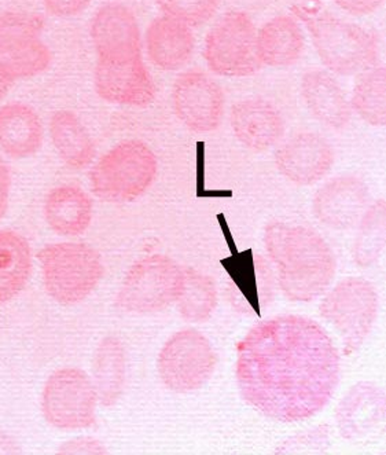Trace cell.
Here are the masks:
<instances>
[{
	"label": "cell",
	"mask_w": 386,
	"mask_h": 455,
	"mask_svg": "<svg viewBox=\"0 0 386 455\" xmlns=\"http://www.w3.org/2000/svg\"><path fill=\"white\" fill-rule=\"evenodd\" d=\"M43 125L28 105L14 102L0 109V149L12 158L36 155L42 148Z\"/></svg>",
	"instance_id": "23"
},
{
	"label": "cell",
	"mask_w": 386,
	"mask_h": 455,
	"mask_svg": "<svg viewBox=\"0 0 386 455\" xmlns=\"http://www.w3.org/2000/svg\"><path fill=\"white\" fill-rule=\"evenodd\" d=\"M10 83L4 82V80L0 79V100L4 98V95L9 92Z\"/></svg>",
	"instance_id": "38"
},
{
	"label": "cell",
	"mask_w": 386,
	"mask_h": 455,
	"mask_svg": "<svg viewBox=\"0 0 386 455\" xmlns=\"http://www.w3.org/2000/svg\"><path fill=\"white\" fill-rule=\"evenodd\" d=\"M264 243L277 264L278 285L289 300L308 303L332 285L337 268L335 253L317 231L272 222L265 228Z\"/></svg>",
	"instance_id": "2"
},
{
	"label": "cell",
	"mask_w": 386,
	"mask_h": 455,
	"mask_svg": "<svg viewBox=\"0 0 386 455\" xmlns=\"http://www.w3.org/2000/svg\"><path fill=\"white\" fill-rule=\"evenodd\" d=\"M97 392L82 369L65 368L52 373L42 394V413L51 427L79 431L95 424Z\"/></svg>",
	"instance_id": "10"
},
{
	"label": "cell",
	"mask_w": 386,
	"mask_h": 455,
	"mask_svg": "<svg viewBox=\"0 0 386 455\" xmlns=\"http://www.w3.org/2000/svg\"><path fill=\"white\" fill-rule=\"evenodd\" d=\"M91 0H43V4L57 17H72L84 12Z\"/></svg>",
	"instance_id": "33"
},
{
	"label": "cell",
	"mask_w": 386,
	"mask_h": 455,
	"mask_svg": "<svg viewBox=\"0 0 386 455\" xmlns=\"http://www.w3.org/2000/svg\"><path fill=\"white\" fill-rule=\"evenodd\" d=\"M182 286L183 270L177 261L164 255L147 256L128 270L117 306L128 313H157L177 300Z\"/></svg>",
	"instance_id": "9"
},
{
	"label": "cell",
	"mask_w": 386,
	"mask_h": 455,
	"mask_svg": "<svg viewBox=\"0 0 386 455\" xmlns=\"http://www.w3.org/2000/svg\"><path fill=\"white\" fill-rule=\"evenodd\" d=\"M240 396L274 421H305L333 398L340 381L337 347L305 316L262 321L237 346Z\"/></svg>",
	"instance_id": "1"
},
{
	"label": "cell",
	"mask_w": 386,
	"mask_h": 455,
	"mask_svg": "<svg viewBox=\"0 0 386 455\" xmlns=\"http://www.w3.org/2000/svg\"><path fill=\"white\" fill-rule=\"evenodd\" d=\"M340 9L353 16H367L382 6L385 0H333Z\"/></svg>",
	"instance_id": "35"
},
{
	"label": "cell",
	"mask_w": 386,
	"mask_h": 455,
	"mask_svg": "<svg viewBox=\"0 0 386 455\" xmlns=\"http://www.w3.org/2000/svg\"><path fill=\"white\" fill-rule=\"evenodd\" d=\"M217 368V354L204 334L195 329L177 331L160 352L157 369L170 391L189 394L202 388Z\"/></svg>",
	"instance_id": "11"
},
{
	"label": "cell",
	"mask_w": 386,
	"mask_h": 455,
	"mask_svg": "<svg viewBox=\"0 0 386 455\" xmlns=\"http://www.w3.org/2000/svg\"><path fill=\"white\" fill-rule=\"evenodd\" d=\"M43 29L44 21L36 14L0 12V79H31L50 67L52 55Z\"/></svg>",
	"instance_id": "6"
},
{
	"label": "cell",
	"mask_w": 386,
	"mask_h": 455,
	"mask_svg": "<svg viewBox=\"0 0 386 455\" xmlns=\"http://www.w3.org/2000/svg\"><path fill=\"white\" fill-rule=\"evenodd\" d=\"M256 40L257 29L247 12H225L205 37L204 58L208 68L223 77L255 75L262 68Z\"/></svg>",
	"instance_id": "7"
},
{
	"label": "cell",
	"mask_w": 386,
	"mask_h": 455,
	"mask_svg": "<svg viewBox=\"0 0 386 455\" xmlns=\"http://www.w3.org/2000/svg\"><path fill=\"white\" fill-rule=\"evenodd\" d=\"M333 163L335 152L332 146L315 132L295 135L275 153L278 171L295 185L319 182L332 170Z\"/></svg>",
	"instance_id": "18"
},
{
	"label": "cell",
	"mask_w": 386,
	"mask_h": 455,
	"mask_svg": "<svg viewBox=\"0 0 386 455\" xmlns=\"http://www.w3.org/2000/svg\"><path fill=\"white\" fill-rule=\"evenodd\" d=\"M257 55L262 65L286 68L302 57L305 47L302 25L292 16H277L257 31Z\"/></svg>",
	"instance_id": "22"
},
{
	"label": "cell",
	"mask_w": 386,
	"mask_h": 455,
	"mask_svg": "<svg viewBox=\"0 0 386 455\" xmlns=\"http://www.w3.org/2000/svg\"><path fill=\"white\" fill-rule=\"evenodd\" d=\"M50 134L65 164L75 170L91 164L97 155L94 140L75 113L69 110L55 112L50 120Z\"/></svg>",
	"instance_id": "25"
},
{
	"label": "cell",
	"mask_w": 386,
	"mask_h": 455,
	"mask_svg": "<svg viewBox=\"0 0 386 455\" xmlns=\"http://www.w3.org/2000/svg\"><path fill=\"white\" fill-rule=\"evenodd\" d=\"M44 218L55 233L67 237L80 235L91 225V198L77 186H59L47 196Z\"/></svg>",
	"instance_id": "24"
},
{
	"label": "cell",
	"mask_w": 386,
	"mask_h": 455,
	"mask_svg": "<svg viewBox=\"0 0 386 455\" xmlns=\"http://www.w3.org/2000/svg\"><path fill=\"white\" fill-rule=\"evenodd\" d=\"M172 107L177 119L197 134L217 130L225 113L220 85L201 70H187L175 80Z\"/></svg>",
	"instance_id": "13"
},
{
	"label": "cell",
	"mask_w": 386,
	"mask_h": 455,
	"mask_svg": "<svg viewBox=\"0 0 386 455\" xmlns=\"http://www.w3.org/2000/svg\"><path fill=\"white\" fill-rule=\"evenodd\" d=\"M385 394L380 387L367 381L353 386L335 411L338 432L353 443L377 439L385 428Z\"/></svg>",
	"instance_id": "15"
},
{
	"label": "cell",
	"mask_w": 386,
	"mask_h": 455,
	"mask_svg": "<svg viewBox=\"0 0 386 455\" xmlns=\"http://www.w3.org/2000/svg\"><path fill=\"white\" fill-rule=\"evenodd\" d=\"M177 310L189 322H205L217 307V289L212 278L195 268L183 271V286Z\"/></svg>",
	"instance_id": "28"
},
{
	"label": "cell",
	"mask_w": 386,
	"mask_h": 455,
	"mask_svg": "<svg viewBox=\"0 0 386 455\" xmlns=\"http://www.w3.org/2000/svg\"><path fill=\"white\" fill-rule=\"evenodd\" d=\"M90 34L99 61L124 62L142 57L139 24L124 4L113 2L98 10Z\"/></svg>",
	"instance_id": "14"
},
{
	"label": "cell",
	"mask_w": 386,
	"mask_h": 455,
	"mask_svg": "<svg viewBox=\"0 0 386 455\" xmlns=\"http://www.w3.org/2000/svg\"><path fill=\"white\" fill-rule=\"evenodd\" d=\"M351 107L358 115L374 127L386 125V69L377 65L360 73L353 88Z\"/></svg>",
	"instance_id": "29"
},
{
	"label": "cell",
	"mask_w": 386,
	"mask_h": 455,
	"mask_svg": "<svg viewBox=\"0 0 386 455\" xmlns=\"http://www.w3.org/2000/svg\"><path fill=\"white\" fill-rule=\"evenodd\" d=\"M145 44L153 65L167 72H175L192 61L195 39L192 28L162 14L155 17L147 27Z\"/></svg>",
	"instance_id": "20"
},
{
	"label": "cell",
	"mask_w": 386,
	"mask_h": 455,
	"mask_svg": "<svg viewBox=\"0 0 386 455\" xmlns=\"http://www.w3.org/2000/svg\"><path fill=\"white\" fill-rule=\"evenodd\" d=\"M157 175V158L142 140L110 149L90 172L92 193L107 203H128L146 193Z\"/></svg>",
	"instance_id": "5"
},
{
	"label": "cell",
	"mask_w": 386,
	"mask_h": 455,
	"mask_svg": "<svg viewBox=\"0 0 386 455\" xmlns=\"http://www.w3.org/2000/svg\"><path fill=\"white\" fill-rule=\"evenodd\" d=\"M165 16L190 28L207 24L219 9L220 0H154Z\"/></svg>",
	"instance_id": "31"
},
{
	"label": "cell",
	"mask_w": 386,
	"mask_h": 455,
	"mask_svg": "<svg viewBox=\"0 0 386 455\" xmlns=\"http://www.w3.org/2000/svg\"><path fill=\"white\" fill-rule=\"evenodd\" d=\"M370 190L365 180L355 175H338L315 193V218L327 228L348 230L360 222L367 210Z\"/></svg>",
	"instance_id": "16"
},
{
	"label": "cell",
	"mask_w": 386,
	"mask_h": 455,
	"mask_svg": "<svg viewBox=\"0 0 386 455\" xmlns=\"http://www.w3.org/2000/svg\"><path fill=\"white\" fill-rule=\"evenodd\" d=\"M378 307L380 299L373 283L347 278L323 299L319 313L340 334L345 355H352L362 348L374 326Z\"/></svg>",
	"instance_id": "8"
},
{
	"label": "cell",
	"mask_w": 386,
	"mask_h": 455,
	"mask_svg": "<svg viewBox=\"0 0 386 455\" xmlns=\"http://www.w3.org/2000/svg\"><path fill=\"white\" fill-rule=\"evenodd\" d=\"M32 273V253L21 234L0 231V304L24 291Z\"/></svg>",
	"instance_id": "26"
},
{
	"label": "cell",
	"mask_w": 386,
	"mask_h": 455,
	"mask_svg": "<svg viewBox=\"0 0 386 455\" xmlns=\"http://www.w3.org/2000/svg\"><path fill=\"white\" fill-rule=\"evenodd\" d=\"M10 188H12V172L9 165L0 158V219L6 215L9 208Z\"/></svg>",
	"instance_id": "36"
},
{
	"label": "cell",
	"mask_w": 386,
	"mask_h": 455,
	"mask_svg": "<svg viewBox=\"0 0 386 455\" xmlns=\"http://www.w3.org/2000/svg\"><path fill=\"white\" fill-rule=\"evenodd\" d=\"M95 90L110 104L145 108L155 98V84L143 58L131 61H97Z\"/></svg>",
	"instance_id": "17"
},
{
	"label": "cell",
	"mask_w": 386,
	"mask_h": 455,
	"mask_svg": "<svg viewBox=\"0 0 386 455\" xmlns=\"http://www.w3.org/2000/svg\"><path fill=\"white\" fill-rule=\"evenodd\" d=\"M230 122L237 140L253 150L270 149L285 132L277 108L262 98H248L235 104Z\"/></svg>",
	"instance_id": "19"
},
{
	"label": "cell",
	"mask_w": 386,
	"mask_h": 455,
	"mask_svg": "<svg viewBox=\"0 0 386 455\" xmlns=\"http://www.w3.org/2000/svg\"><path fill=\"white\" fill-rule=\"evenodd\" d=\"M330 447V431L328 425H320L312 431L303 432L286 439L277 454H323Z\"/></svg>",
	"instance_id": "32"
},
{
	"label": "cell",
	"mask_w": 386,
	"mask_h": 455,
	"mask_svg": "<svg viewBox=\"0 0 386 455\" xmlns=\"http://www.w3.org/2000/svg\"><path fill=\"white\" fill-rule=\"evenodd\" d=\"M292 12L307 27L318 57L333 73L353 76L380 64L374 32L338 19L322 7L300 4L292 6Z\"/></svg>",
	"instance_id": "3"
},
{
	"label": "cell",
	"mask_w": 386,
	"mask_h": 455,
	"mask_svg": "<svg viewBox=\"0 0 386 455\" xmlns=\"http://www.w3.org/2000/svg\"><path fill=\"white\" fill-rule=\"evenodd\" d=\"M37 260L44 289L64 306L89 298L104 276L101 256L85 243H51L37 253Z\"/></svg>",
	"instance_id": "4"
},
{
	"label": "cell",
	"mask_w": 386,
	"mask_h": 455,
	"mask_svg": "<svg viewBox=\"0 0 386 455\" xmlns=\"http://www.w3.org/2000/svg\"><path fill=\"white\" fill-rule=\"evenodd\" d=\"M302 95L311 115L327 127L343 130L350 124L352 107L337 80L325 70H311L302 80Z\"/></svg>",
	"instance_id": "21"
},
{
	"label": "cell",
	"mask_w": 386,
	"mask_h": 455,
	"mask_svg": "<svg viewBox=\"0 0 386 455\" xmlns=\"http://www.w3.org/2000/svg\"><path fill=\"white\" fill-rule=\"evenodd\" d=\"M59 454H106V449L98 440L90 437L74 439L59 447Z\"/></svg>",
	"instance_id": "34"
},
{
	"label": "cell",
	"mask_w": 386,
	"mask_h": 455,
	"mask_svg": "<svg viewBox=\"0 0 386 455\" xmlns=\"http://www.w3.org/2000/svg\"><path fill=\"white\" fill-rule=\"evenodd\" d=\"M359 223L352 258L360 267H370L377 263L386 245V201H375L366 210Z\"/></svg>",
	"instance_id": "30"
},
{
	"label": "cell",
	"mask_w": 386,
	"mask_h": 455,
	"mask_svg": "<svg viewBox=\"0 0 386 455\" xmlns=\"http://www.w3.org/2000/svg\"><path fill=\"white\" fill-rule=\"evenodd\" d=\"M127 374L125 351L120 340L106 337L98 346L94 358V387L102 406L113 407L122 396Z\"/></svg>",
	"instance_id": "27"
},
{
	"label": "cell",
	"mask_w": 386,
	"mask_h": 455,
	"mask_svg": "<svg viewBox=\"0 0 386 455\" xmlns=\"http://www.w3.org/2000/svg\"><path fill=\"white\" fill-rule=\"evenodd\" d=\"M21 447L17 444L16 440L6 434L0 431V454H20Z\"/></svg>",
	"instance_id": "37"
},
{
	"label": "cell",
	"mask_w": 386,
	"mask_h": 455,
	"mask_svg": "<svg viewBox=\"0 0 386 455\" xmlns=\"http://www.w3.org/2000/svg\"><path fill=\"white\" fill-rule=\"evenodd\" d=\"M228 274L227 299L237 313L262 318L277 295V281L264 258L253 252L223 260Z\"/></svg>",
	"instance_id": "12"
}]
</instances>
